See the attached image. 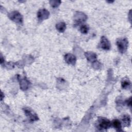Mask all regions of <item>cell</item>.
Instances as JSON below:
<instances>
[{
    "label": "cell",
    "mask_w": 132,
    "mask_h": 132,
    "mask_svg": "<svg viewBox=\"0 0 132 132\" xmlns=\"http://www.w3.org/2000/svg\"><path fill=\"white\" fill-rule=\"evenodd\" d=\"M116 44L119 50V51L121 53H124L128 46V41L126 38H119L117 40Z\"/></svg>",
    "instance_id": "cell-1"
},
{
    "label": "cell",
    "mask_w": 132,
    "mask_h": 132,
    "mask_svg": "<svg viewBox=\"0 0 132 132\" xmlns=\"http://www.w3.org/2000/svg\"><path fill=\"white\" fill-rule=\"evenodd\" d=\"M111 125V123L108 119L100 117L97 120V123L96 124V127L99 130H103L108 129Z\"/></svg>",
    "instance_id": "cell-2"
},
{
    "label": "cell",
    "mask_w": 132,
    "mask_h": 132,
    "mask_svg": "<svg viewBox=\"0 0 132 132\" xmlns=\"http://www.w3.org/2000/svg\"><path fill=\"white\" fill-rule=\"evenodd\" d=\"M8 17L12 21L21 24L23 22V16L18 11H13L8 14Z\"/></svg>",
    "instance_id": "cell-3"
},
{
    "label": "cell",
    "mask_w": 132,
    "mask_h": 132,
    "mask_svg": "<svg viewBox=\"0 0 132 132\" xmlns=\"http://www.w3.org/2000/svg\"><path fill=\"white\" fill-rule=\"evenodd\" d=\"M24 113H25L26 117L28 118V120L30 121L34 122L35 121H37L39 119L36 113L34 112V111L29 107H25L23 109Z\"/></svg>",
    "instance_id": "cell-4"
},
{
    "label": "cell",
    "mask_w": 132,
    "mask_h": 132,
    "mask_svg": "<svg viewBox=\"0 0 132 132\" xmlns=\"http://www.w3.org/2000/svg\"><path fill=\"white\" fill-rule=\"evenodd\" d=\"M87 15L82 12L77 11L74 14V19L76 24H78L83 22H85L87 20Z\"/></svg>",
    "instance_id": "cell-5"
},
{
    "label": "cell",
    "mask_w": 132,
    "mask_h": 132,
    "mask_svg": "<svg viewBox=\"0 0 132 132\" xmlns=\"http://www.w3.org/2000/svg\"><path fill=\"white\" fill-rule=\"evenodd\" d=\"M99 46L104 50H109L111 47V44L108 39L105 36L101 37Z\"/></svg>",
    "instance_id": "cell-6"
},
{
    "label": "cell",
    "mask_w": 132,
    "mask_h": 132,
    "mask_svg": "<svg viewBox=\"0 0 132 132\" xmlns=\"http://www.w3.org/2000/svg\"><path fill=\"white\" fill-rule=\"evenodd\" d=\"M50 16V12L45 9H41L37 12V16L40 21L47 19Z\"/></svg>",
    "instance_id": "cell-7"
},
{
    "label": "cell",
    "mask_w": 132,
    "mask_h": 132,
    "mask_svg": "<svg viewBox=\"0 0 132 132\" xmlns=\"http://www.w3.org/2000/svg\"><path fill=\"white\" fill-rule=\"evenodd\" d=\"M18 79L20 82V88L21 90L24 91L27 90L28 88L29 85L30 84L29 81L26 78V77H20L19 76Z\"/></svg>",
    "instance_id": "cell-8"
},
{
    "label": "cell",
    "mask_w": 132,
    "mask_h": 132,
    "mask_svg": "<svg viewBox=\"0 0 132 132\" xmlns=\"http://www.w3.org/2000/svg\"><path fill=\"white\" fill-rule=\"evenodd\" d=\"M64 60L67 63L71 65H75L76 61V58L75 56L72 54L67 53L64 56Z\"/></svg>",
    "instance_id": "cell-9"
},
{
    "label": "cell",
    "mask_w": 132,
    "mask_h": 132,
    "mask_svg": "<svg viewBox=\"0 0 132 132\" xmlns=\"http://www.w3.org/2000/svg\"><path fill=\"white\" fill-rule=\"evenodd\" d=\"M85 55L89 61L94 62L96 61L97 56L95 53L92 52H87L85 53Z\"/></svg>",
    "instance_id": "cell-10"
},
{
    "label": "cell",
    "mask_w": 132,
    "mask_h": 132,
    "mask_svg": "<svg viewBox=\"0 0 132 132\" xmlns=\"http://www.w3.org/2000/svg\"><path fill=\"white\" fill-rule=\"evenodd\" d=\"M122 121L123 124V126L125 127H128L130 124V118L128 114H124L122 118Z\"/></svg>",
    "instance_id": "cell-11"
},
{
    "label": "cell",
    "mask_w": 132,
    "mask_h": 132,
    "mask_svg": "<svg viewBox=\"0 0 132 132\" xmlns=\"http://www.w3.org/2000/svg\"><path fill=\"white\" fill-rule=\"evenodd\" d=\"M112 126L117 130V131H122V125L120 121L118 119H114L112 122Z\"/></svg>",
    "instance_id": "cell-12"
},
{
    "label": "cell",
    "mask_w": 132,
    "mask_h": 132,
    "mask_svg": "<svg viewBox=\"0 0 132 132\" xmlns=\"http://www.w3.org/2000/svg\"><path fill=\"white\" fill-rule=\"evenodd\" d=\"M56 28L59 32H63L65 31L66 29V25L65 23L63 22H60L56 24Z\"/></svg>",
    "instance_id": "cell-13"
},
{
    "label": "cell",
    "mask_w": 132,
    "mask_h": 132,
    "mask_svg": "<svg viewBox=\"0 0 132 132\" xmlns=\"http://www.w3.org/2000/svg\"><path fill=\"white\" fill-rule=\"evenodd\" d=\"M121 86L123 89H128L130 86V81L128 78H124L121 81Z\"/></svg>",
    "instance_id": "cell-14"
},
{
    "label": "cell",
    "mask_w": 132,
    "mask_h": 132,
    "mask_svg": "<svg viewBox=\"0 0 132 132\" xmlns=\"http://www.w3.org/2000/svg\"><path fill=\"white\" fill-rule=\"evenodd\" d=\"M50 3L51 5L53 7V8H56L61 3V1H50L49 2Z\"/></svg>",
    "instance_id": "cell-15"
},
{
    "label": "cell",
    "mask_w": 132,
    "mask_h": 132,
    "mask_svg": "<svg viewBox=\"0 0 132 132\" xmlns=\"http://www.w3.org/2000/svg\"><path fill=\"white\" fill-rule=\"evenodd\" d=\"M80 30L82 34H87L88 30H89V28L86 25H83L81 26Z\"/></svg>",
    "instance_id": "cell-16"
},
{
    "label": "cell",
    "mask_w": 132,
    "mask_h": 132,
    "mask_svg": "<svg viewBox=\"0 0 132 132\" xmlns=\"http://www.w3.org/2000/svg\"><path fill=\"white\" fill-rule=\"evenodd\" d=\"M126 103L127 104V105L128 106H129L130 107H131V97H130L129 99H128V100H127L126 101Z\"/></svg>",
    "instance_id": "cell-17"
},
{
    "label": "cell",
    "mask_w": 132,
    "mask_h": 132,
    "mask_svg": "<svg viewBox=\"0 0 132 132\" xmlns=\"http://www.w3.org/2000/svg\"><path fill=\"white\" fill-rule=\"evenodd\" d=\"M3 92H1V100H3Z\"/></svg>",
    "instance_id": "cell-18"
}]
</instances>
